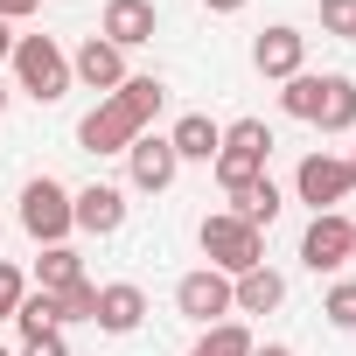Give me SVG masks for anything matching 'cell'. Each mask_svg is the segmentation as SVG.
I'll use <instances>...</instances> for the list:
<instances>
[{"mask_svg":"<svg viewBox=\"0 0 356 356\" xmlns=\"http://www.w3.org/2000/svg\"><path fill=\"white\" fill-rule=\"evenodd\" d=\"M15 321H22V342H35V335H56L63 321H56V293H22V307H15Z\"/></svg>","mask_w":356,"mask_h":356,"instance_id":"20","label":"cell"},{"mask_svg":"<svg viewBox=\"0 0 356 356\" xmlns=\"http://www.w3.org/2000/svg\"><path fill=\"white\" fill-rule=\"evenodd\" d=\"M84 280V259L70 252V245H42V259H35V286L42 293H70Z\"/></svg>","mask_w":356,"mask_h":356,"instance_id":"19","label":"cell"},{"mask_svg":"<svg viewBox=\"0 0 356 356\" xmlns=\"http://www.w3.org/2000/svg\"><path fill=\"white\" fill-rule=\"evenodd\" d=\"M321 314H328V328H342V335H349V328H356V280H335V286H328V300H321Z\"/></svg>","mask_w":356,"mask_h":356,"instance_id":"22","label":"cell"},{"mask_svg":"<svg viewBox=\"0 0 356 356\" xmlns=\"http://www.w3.org/2000/svg\"><path fill=\"white\" fill-rule=\"evenodd\" d=\"M280 210H286V196H280L273 175H259L252 189H238V196H231V217H245L252 231H273V217H280Z\"/></svg>","mask_w":356,"mask_h":356,"instance_id":"18","label":"cell"},{"mask_svg":"<svg viewBox=\"0 0 356 356\" xmlns=\"http://www.w3.org/2000/svg\"><path fill=\"white\" fill-rule=\"evenodd\" d=\"M321 35L356 42V0H321Z\"/></svg>","mask_w":356,"mask_h":356,"instance_id":"24","label":"cell"},{"mask_svg":"<svg viewBox=\"0 0 356 356\" xmlns=\"http://www.w3.org/2000/svg\"><path fill=\"white\" fill-rule=\"evenodd\" d=\"M0 356H8V349H0Z\"/></svg>","mask_w":356,"mask_h":356,"instance_id":"34","label":"cell"},{"mask_svg":"<svg viewBox=\"0 0 356 356\" xmlns=\"http://www.w3.org/2000/svg\"><path fill=\"white\" fill-rule=\"evenodd\" d=\"M126 175H133V189H140V196H161V189H175L182 161H175L168 133H140V140L126 147Z\"/></svg>","mask_w":356,"mask_h":356,"instance_id":"10","label":"cell"},{"mask_svg":"<svg viewBox=\"0 0 356 356\" xmlns=\"http://www.w3.org/2000/svg\"><path fill=\"white\" fill-rule=\"evenodd\" d=\"M259 342H252V328L245 321H217V328H203V342L189 349V356H252Z\"/></svg>","mask_w":356,"mask_h":356,"instance_id":"21","label":"cell"},{"mask_svg":"<svg viewBox=\"0 0 356 356\" xmlns=\"http://www.w3.org/2000/svg\"><path fill=\"white\" fill-rule=\"evenodd\" d=\"M280 112L307 119L321 133H356V77H342V70H300V77H286Z\"/></svg>","mask_w":356,"mask_h":356,"instance_id":"2","label":"cell"},{"mask_svg":"<svg viewBox=\"0 0 356 356\" xmlns=\"http://www.w3.org/2000/svg\"><path fill=\"white\" fill-rule=\"evenodd\" d=\"M175 314H182V321H196V328H217V321H231V280H224L217 266H196V273H182V280H175Z\"/></svg>","mask_w":356,"mask_h":356,"instance_id":"8","label":"cell"},{"mask_svg":"<svg viewBox=\"0 0 356 356\" xmlns=\"http://www.w3.org/2000/svg\"><path fill=\"white\" fill-rule=\"evenodd\" d=\"M70 224H77V231H91V238H112V231L126 224V189H112V182L70 189Z\"/></svg>","mask_w":356,"mask_h":356,"instance_id":"14","label":"cell"},{"mask_svg":"<svg viewBox=\"0 0 356 356\" xmlns=\"http://www.w3.org/2000/svg\"><path fill=\"white\" fill-rule=\"evenodd\" d=\"M349 175H356V147H349Z\"/></svg>","mask_w":356,"mask_h":356,"instance_id":"33","label":"cell"},{"mask_svg":"<svg viewBox=\"0 0 356 356\" xmlns=\"http://www.w3.org/2000/svg\"><path fill=\"white\" fill-rule=\"evenodd\" d=\"M161 98H168V84H161V77H126L112 98H98V105L84 112L77 147H84V154H126V147L147 133V119L161 112Z\"/></svg>","mask_w":356,"mask_h":356,"instance_id":"1","label":"cell"},{"mask_svg":"<svg viewBox=\"0 0 356 356\" xmlns=\"http://www.w3.org/2000/svg\"><path fill=\"white\" fill-rule=\"evenodd\" d=\"M252 70H259V77H280V84L300 77V70H307V35L286 29V22H273V29L252 42Z\"/></svg>","mask_w":356,"mask_h":356,"instance_id":"11","label":"cell"},{"mask_svg":"<svg viewBox=\"0 0 356 356\" xmlns=\"http://www.w3.org/2000/svg\"><path fill=\"white\" fill-rule=\"evenodd\" d=\"M22 356H70V342H63V328H56V335H35V342H22Z\"/></svg>","mask_w":356,"mask_h":356,"instance_id":"26","label":"cell"},{"mask_svg":"<svg viewBox=\"0 0 356 356\" xmlns=\"http://www.w3.org/2000/svg\"><path fill=\"white\" fill-rule=\"evenodd\" d=\"M349 266H356V238H349Z\"/></svg>","mask_w":356,"mask_h":356,"instance_id":"32","label":"cell"},{"mask_svg":"<svg viewBox=\"0 0 356 356\" xmlns=\"http://www.w3.org/2000/svg\"><path fill=\"white\" fill-rule=\"evenodd\" d=\"M293 196L321 217V210H335V203H349L356 196V175H349V154H307L300 168H293Z\"/></svg>","mask_w":356,"mask_h":356,"instance_id":"7","label":"cell"},{"mask_svg":"<svg viewBox=\"0 0 356 356\" xmlns=\"http://www.w3.org/2000/svg\"><path fill=\"white\" fill-rule=\"evenodd\" d=\"M203 8H210V15H238V8H245V0H203Z\"/></svg>","mask_w":356,"mask_h":356,"instance_id":"28","label":"cell"},{"mask_svg":"<svg viewBox=\"0 0 356 356\" xmlns=\"http://www.w3.org/2000/svg\"><path fill=\"white\" fill-rule=\"evenodd\" d=\"M280 300H286V280L273 266H252V273L231 280V314H273Z\"/></svg>","mask_w":356,"mask_h":356,"instance_id":"16","label":"cell"},{"mask_svg":"<svg viewBox=\"0 0 356 356\" xmlns=\"http://www.w3.org/2000/svg\"><path fill=\"white\" fill-rule=\"evenodd\" d=\"M168 147H175V161H217L224 126H217L210 112H182V119H175V133H168Z\"/></svg>","mask_w":356,"mask_h":356,"instance_id":"17","label":"cell"},{"mask_svg":"<svg viewBox=\"0 0 356 356\" xmlns=\"http://www.w3.org/2000/svg\"><path fill=\"white\" fill-rule=\"evenodd\" d=\"M15 56V35H8V22H0V63H8Z\"/></svg>","mask_w":356,"mask_h":356,"instance_id":"29","label":"cell"},{"mask_svg":"<svg viewBox=\"0 0 356 356\" xmlns=\"http://www.w3.org/2000/svg\"><path fill=\"white\" fill-rule=\"evenodd\" d=\"M8 91H15V84H8V77H0V112H8Z\"/></svg>","mask_w":356,"mask_h":356,"instance_id":"31","label":"cell"},{"mask_svg":"<svg viewBox=\"0 0 356 356\" xmlns=\"http://www.w3.org/2000/svg\"><path fill=\"white\" fill-rule=\"evenodd\" d=\"M266 154H273V126L266 119H231L224 126V147H217V189L224 196H238V189H252L259 175H266Z\"/></svg>","mask_w":356,"mask_h":356,"instance_id":"5","label":"cell"},{"mask_svg":"<svg viewBox=\"0 0 356 356\" xmlns=\"http://www.w3.org/2000/svg\"><path fill=\"white\" fill-rule=\"evenodd\" d=\"M252 356H293V349H286V342H266V349H252Z\"/></svg>","mask_w":356,"mask_h":356,"instance_id":"30","label":"cell"},{"mask_svg":"<svg viewBox=\"0 0 356 356\" xmlns=\"http://www.w3.org/2000/svg\"><path fill=\"white\" fill-rule=\"evenodd\" d=\"M154 29H161L154 0H105V15H98V35H105L112 49H147Z\"/></svg>","mask_w":356,"mask_h":356,"instance_id":"13","label":"cell"},{"mask_svg":"<svg viewBox=\"0 0 356 356\" xmlns=\"http://www.w3.org/2000/svg\"><path fill=\"white\" fill-rule=\"evenodd\" d=\"M126 77H133V70H126V49H112L105 35H84V42H77V56H70V84H91V91L112 98Z\"/></svg>","mask_w":356,"mask_h":356,"instance_id":"12","label":"cell"},{"mask_svg":"<svg viewBox=\"0 0 356 356\" xmlns=\"http://www.w3.org/2000/svg\"><path fill=\"white\" fill-rule=\"evenodd\" d=\"M35 8H42V0H0V22H29Z\"/></svg>","mask_w":356,"mask_h":356,"instance_id":"27","label":"cell"},{"mask_svg":"<svg viewBox=\"0 0 356 356\" xmlns=\"http://www.w3.org/2000/svg\"><path fill=\"white\" fill-rule=\"evenodd\" d=\"M105 335H133L140 321H147V293L133 286V280H112V286H98V314H91Z\"/></svg>","mask_w":356,"mask_h":356,"instance_id":"15","label":"cell"},{"mask_svg":"<svg viewBox=\"0 0 356 356\" xmlns=\"http://www.w3.org/2000/svg\"><path fill=\"white\" fill-rule=\"evenodd\" d=\"M98 314V286L91 280H77L70 293H56V321H91Z\"/></svg>","mask_w":356,"mask_h":356,"instance_id":"23","label":"cell"},{"mask_svg":"<svg viewBox=\"0 0 356 356\" xmlns=\"http://www.w3.org/2000/svg\"><path fill=\"white\" fill-rule=\"evenodd\" d=\"M22 293H29V280H22V266H15V259H0V321H15V307H22Z\"/></svg>","mask_w":356,"mask_h":356,"instance_id":"25","label":"cell"},{"mask_svg":"<svg viewBox=\"0 0 356 356\" xmlns=\"http://www.w3.org/2000/svg\"><path fill=\"white\" fill-rule=\"evenodd\" d=\"M196 245H203V266H217L224 280H238V273L266 266V231H252V224H245V217H231V210H210V217H203V231H196Z\"/></svg>","mask_w":356,"mask_h":356,"instance_id":"4","label":"cell"},{"mask_svg":"<svg viewBox=\"0 0 356 356\" xmlns=\"http://www.w3.org/2000/svg\"><path fill=\"white\" fill-rule=\"evenodd\" d=\"M8 70H15V91H29L35 105H56V98H70V56L56 49V35H15V56H8Z\"/></svg>","mask_w":356,"mask_h":356,"instance_id":"3","label":"cell"},{"mask_svg":"<svg viewBox=\"0 0 356 356\" xmlns=\"http://www.w3.org/2000/svg\"><path fill=\"white\" fill-rule=\"evenodd\" d=\"M22 231L35 245H63L77 224H70V189L56 182V175H35V182L22 189Z\"/></svg>","mask_w":356,"mask_h":356,"instance_id":"6","label":"cell"},{"mask_svg":"<svg viewBox=\"0 0 356 356\" xmlns=\"http://www.w3.org/2000/svg\"><path fill=\"white\" fill-rule=\"evenodd\" d=\"M349 238H356V224H349L342 210H321V217L300 231V266H307V273H342V266H349Z\"/></svg>","mask_w":356,"mask_h":356,"instance_id":"9","label":"cell"}]
</instances>
